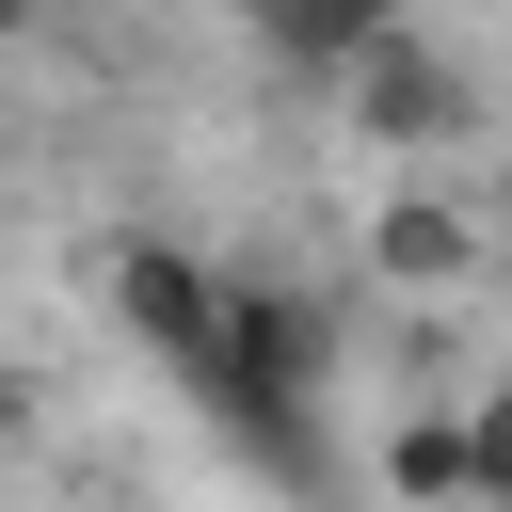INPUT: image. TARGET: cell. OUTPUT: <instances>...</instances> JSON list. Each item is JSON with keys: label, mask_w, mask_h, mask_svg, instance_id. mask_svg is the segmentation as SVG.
<instances>
[{"label": "cell", "mask_w": 512, "mask_h": 512, "mask_svg": "<svg viewBox=\"0 0 512 512\" xmlns=\"http://www.w3.org/2000/svg\"><path fill=\"white\" fill-rule=\"evenodd\" d=\"M16 448H32V384L0 368V464H16Z\"/></svg>", "instance_id": "8992f818"}, {"label": "cell", "mask_w": 512, "mask_h": 512, "mask_svg": "<svg viewBox=\"0 0 512 512\" xmlns=\"http://www.w3.org/2000/svg\"><path fill=\"white\" fill-rule=\"evenodd\" d=\"M384 496H400V512H480V448H464L448 400H416V416L384 432Z\"/></svg>", "instance_id": "5b68a950"}, {"label": "cell", "mask_w": 512, "mask_h": 512, "mask_svg": "<svg viewBox=\"0 0 512 512\" xmlns=\"http://www.w3.org/2000/svg\"><path fill=\"white\" fill-rule=\"evenodd\" d=\"M480 208H448V192H384L368 208V288H400V304H448V288H480Z\"/></svg>", "instance_id": "3957f363"}, {"label": "cell", "mask_w": 512, "mask_h": 512, "mask_svg": "<svg viewBox=\"0 0 512 512\" xmlns=\"http://www.w3.org/2000/svg\"><path fill=\"white\" fill-rule=\"evenodd\" d=\"M32 16H48V0H0V48H16V32H32Z\"/></svg>", "instance_id": "52a82bcc"}, {"label": "cell", "mask_w": 512, "mask_h": 512, "mask_svg": "<svg viewBox=\"0 0 512 512\" xmlns=\"http://www.w3.org/2000/svg\"><path fill=\"white\" fill-rule=\"evenodd\" d=\"M336 96L368 112V144H464V128H480V80H464L416 16H400L384 48H352V64H336Z\"/></svg>", "instance_id": "7a4b0ae2"}, {"label": "cell", "mask_w": 512, "mask_h": 512, "mask_svg": "<svg viewBox=\"0 0 512 512\" xmlns=\"http://www.w3.org/2000/svg\"><path fill=\"white\" fill-rule=\"evenodd\" d=\"M96 304H112V336H128V352L192 368V352H208V304H224V272H208L192 240L128 224V240H96Z\"/></svg>", "instance_id": "6da1fadb"}, {"label": "cell", "mask_w": 512, "mask_h": 512, "mask_svg": "<svg viewBox=\"0 0 512 512\" xmlns=\"http://www.w3.org/2000/svg\"><path fill=\"white\" fill-rule=\"evenodd\" d=\"M240 16H256V48H272L288 80H336L352 48H384V32H400V0H240Z\"/></svg>", "instance_id": "277c9868"}]
</instances>
